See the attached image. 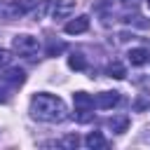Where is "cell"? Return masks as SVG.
Returning <instances> with one entry per match:
<instances>
[{"label": "cell", "instance_id": "13", "mask_svg": "<svg viewBox=\"0 0 150 150\" xmlns=\"http://www.w3.org/2000/svg\"><path fill=\"white\" fill-rule=\"evenodd\" d=\"M108 75L115 77V80H124L127 77V68L120 61H112V63H108Z\"/></svg>", "mask_w": 150, "mask_h": 150}, {"label": "cell", "instance_id": "12", "mask_svg": "<svg viewBox=\"0 0 150 150\" xmlns=\"http://www.w3.org/2000/svg\"><path fill=\"white\" fill-rule=\"evenodd\" d=\"M68 66H70L73 70H84V68H87V59H84L80 52H73V54L68 56Z\"/></svg>", "mask_w": 150, "mask_h": 150}, {"label": "cell", "instance_id": "4", "mask_svg": "<svg viewBox=\"0 0 150 150\" xmlns=\"http://www.w3.org/2000/svg\"><path fill=\"white\" fill-rule=\"evenodd\" d=\"M23 14L21 5L19 2H12V0H0V21H14Z\"/></svg>", "mask_w": 150, "mask_h": 150}, {"label": "cell", "instance_id": "20", "mask_svg": "<svg viewBox=\"0 0 150 150\" xmlns=\"http://www.w3.org/2000/svg\"><path fill=\"white\" fill-rule=\"evenodd\" d=\"M7 98H9V96H7V91H5V89H0V103H5Z\"/></svg>", "mask_w": 150, "mask_h": 150}, {"label": "cell", "instance_id": "7", "mask_svg": "<svg viewBox=\"0 0 150 150\" xmlns=\"http://www.w3.org/2000/svg\"><path fill=\"white\" fill-rule=\"evenodd\" d=\"M2 80H5L7 84H12V87H21V84L26 82V73H23L21 68H9V70L2 75Z\"/></svg>", "mask_w": 150, "mask_h": 150}, {"label": "cell", "instance_id": "5", "mask_svg": "<svg viewBox=\"0 0 150 150\" xmlns=\"http://www.w3.org/2000/svg\"><path fill=\"white\" fill-rule=\"evenodd\" d=\"M117 101H120V91H101L94 96V108L110 110L112 105H117Z\"/></svg>", "mask_w": 150, "mask_h": 150}, {"label": "cell", "instance_id": "18", "mask_svg": "<svg viewBox=\"0 0 150 150\" xmlns=\"http://www.w3.org/2000/svg\"><path fill=\"white\" fill-rule=\"evenodd\" d=\"M75 120L77 122H89L91 120V112L89 110H75Z\"/></svg>", "mask_w": 150, "mask_h": 150}, {"label": "cell", "instance_id": "9", "mask_svg": "<svg viewBox=\"0 0 150 150\" xmlns=\"http://www.w3.org/2000/svg\"><path fill=\"white\" fill-rule=\"evenodd\" d=\"M108 127H110L115 134H124V131L129 129V117H127V115H112V117L108 120Z\"/></svg>", "mask_w": 150, "mask_h": 150}, {"label": "cell", "instance_id": "10", "mask_svg": "<svg viewBox=\"0 0 150 150\" xmlns=\"http://www.w3.org/2000/svg\"><path fill=\"white\" fill-rule=\"evenodd\" d=\"M127 56H129V63H131V66H143V63H148V59H150L148 49H143V47H136V49H131Z\"/></svg>", "mask_w": 150, "mask_h": 150}, {"label": "cell", "instance_id": "1", "mask_svg": "<svg viewBox=\"0 0 150 150\" xmlns=\"http://www.w3.org/2000/svg\"><path fill=\"white\" fill-rule=\"evenodd\" d=\"M30 117L38 120V122H47V124H56V122H63L68 117V108L63 103V98L54 96V94H47V91H40L30 98Z\"/></svg>", "mask_w": 150, "mask_h": 150}, {"label": "cell", "instance_id": "17", "mask_svg": "<svg viewBox=\"0 0 150 150\" xmlns=\"http://www.w3.org/2000/svg\"><path fill=\"white\" fill-rule=\"evenodd\" d=\"M19 5H21V9H23V14H26V12H33V9L38 7L35 0H19Z\"/></svg>", "mask_w": 150, "mask_h": 150}, {"label": "cell", "instance_id": "6", "mask_svg": "<svg viewBox=\"0 0 150 150\" xmlns=\"http://www.w3.org/2000/svg\"><path fill=\"white\" fill-rule=\"evenodd\" d=\"M63 30L68 33V35H80V33H84V30H89V16H75V19H70L66 26H63Z\"/></svg>", "mask_w": 150, "mask_h": 150}, {"label": "cell", "instance_id": "16", "mask_svg": "<svg viewBox=\"0 0 150 150\" xmlns=\"http://www.w3.org/2000/svg\"><path fill=\"white\" fill-rule=\"evenodd\" d=\"M124 21H127V23H134V26H141V28H150V21H148V19H143V16H134V19H131V16H127Z\"/></svg>", "mask_w": 150, "mask_h": 150}, {"label": "cell", "instance_id": "15", "mask_svg": "<svg viewBox=\"0 0 150 150\" xmlns=\"http://www.w3.org/2000/svg\"><path fill=\"white\" fill-rule=\"evenodd\" d=\"M59 145H63V148H77L80 145V138H77V134H70L63 141H59Z\"/></svg>", "mask_w": 150, "mask_h": 150}, {"label": "cell", "instance_id": "14", "mask_svg": "<svg viewBox=\"0 0 150 150\" xmlns=\"http://www.w3.org/2000/svg\"><path fill=\"white\" fill-rule=\"evenodd\" d=\"M66 49V45L63 42H59V40H52L49 45H47V56H56V54H61Z\"/></svg>", "mask_w": 150, "mask_h": 150}, {"label": "cell", "instance_id": "3", "mask_svg": "<svg viewBox=\"0 0 150 150\" xmlns=\"http://www.w3.org/2000/svg\"><path fill=\"white\" fill-rule=\"evenodd\" d=\"M75 9V2L73 0H49V12H52V19H66L70 16Z\"/></svg>", "mask_w": 150, "mask_h": 150}, {"label": "cell", "instance_id": "21", "mask_svg": "<svg viewBox=\"0 0 150 150\" xmlns=\"http://www.w3.org/2000/svg\"><path fill=\"white\" fill-rule=\"evenodd\" d=\"M148 5H150V0H148Z\"/></svg>", "mask_w": 150, "mask_h": 150}, {"label": "cell", "instance_id": "11", "mask_svg": "<svg viewBox=\"0 0 150 150\" xmlns=\"http://www.w3.org/2000/svg\"><path fill=\"white\" fill-rule=\"evenodd\" d=\"M84 145L89 150H98V148H105V138H103L101 131H89L87 138H84Z\"/></svg>", "mask_w": 150, "mask_h": 150}, {"label": "cell", "instance_id": "19", "mask_svg": "<svg viewBox=\"0 0 150 150\" xmlns=\"http://www.w3.org/2000/svg\"><path fill=\"white\" fill-rule=\"evenodd\" d=\"M9 61H12L9 52H7V49H0V68H5V66H7Z\"/></svg>", "mask_w": 150, "mask_h": 150}, {"label": "cell", "instance_id": "8", "mask_svg": "<svg viewBox=\"0 0 150 150\" xmlns=\"http://www.w3.org/2000/svg\"><path fill=\"white\" fill-rule=\"evenodd\" d=\"M73 103H75V110H91L94 108V98L87 91H75L73 94Z\"/></svg>", "mask_w": 150, "mask_h": 150}, {"label": "cell", "instance_id": "2", "mask_svg": "<svg viewBox=\"0 0 150 150\" xmlns=\"http://www.w3.org/2000/svg\"><path fill=\"white\" fill-rule=\"evenodd\" d=\"M12 49L19 56H35L40 49V42H38V38H33L28 33H19L12 38Z\"/></svg>", "mask_w": 150, "mask_h": 150}]
</instances>
